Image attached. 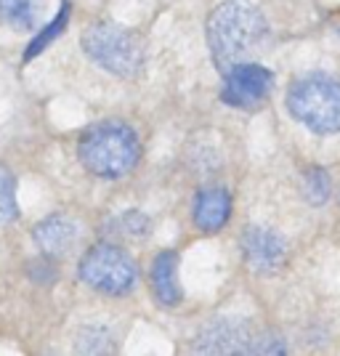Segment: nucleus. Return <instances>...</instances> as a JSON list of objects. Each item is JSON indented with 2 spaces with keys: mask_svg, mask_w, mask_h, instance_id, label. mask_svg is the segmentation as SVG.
Instances as JSON below:
<instances>
[{
  "mask_svg": "<svg viewBox=\"0 0 340 356\" xmlns=\"http://www.w3.org/2000/svg\"><path fill=\"white\" fill-rule=\"evenodd\" d=\"M19 218V202H16V178L14 173L0 165V226H8Z\"/></svg>",
  "mask_w": 340,
  "mask_h": 356,
  "instance_id": "nucleus-14",
  "label": "nucleus"
},
{
  "mask_svg": "<svg viewBox=\"0 0 340 356\" xmlns=\"http://www.w3.org/2000/svg\"><path fill=\"white\" fill-rule=\"evenodd\" d=\"M232 216V197L223 186H205L194 200L192 218L194 226L205 234L221 232Z\"/></svg>",
  "mask_w": 340,
  "mask_h": 356,
  "instance_id": "nucleus-10",
  "label": "nucleus"
},
{
  "mask_svg": "<svg viewBox=\"0 0 340 356\" xmlns=\"http://www.w3.org/2000/svg\"><path fill=\"white\" fill-rule=\"evenodd\" d=\"M67 22H70V3H64V6L59 8V14L54 16V22H51V24H48V27H45V30L40 32V35H38L35 40H32L30 48L24 51V59L30 61V59H35V56H38L40 51H45V48H48V45L54 43V40L59 38L61 32H64Z\"/></svg>",
  "mask_w": 340,
  "mask_h": 356,
  "instance_id": "nucleus-16",
  "label": "nucleus"
},
{
  "mask_svg": "<svg viewBox=\"0 0 340 356\" xmlns=\"http://www.w3.org/2000/svg\"><path fill=\"white\" fill-rule=\"evenodd\" d=\"M74 354L77 356H112L115 354V338L106 327H83L74 341Z\"/></svg>",
  "mask_w": 340,
  "mask_h": 356,
  "instance_id": "nucleus-13",
  "label": "nucleus"
},
{
  "mask_svg": "<svg viewBox=\"0 0 340 356\" xmlns=\"http://www.w3.org/2000/svg\"><path fill=\"white\" fill-rule=\"evenodd\" d=\"M245 264L258 274H274L287 261V242L266 226H248L242 232Z\"/></svg>",
  "mask_w": 340,
  "mask_h": 356,
  "instance_id": "nucleus-8",
  "label": "nucleus"
},
{
  "mask_svg": "<svg viewBox=\"0 0 340 356\" xmlns=\"http://www.w3.org/2000/svg\"><path fill=\"white\" fill-rule=\"evenodd\" d=\"M274 74L255 61H242L223 74L221 99L237 109H258L268 99Z\"/></svg>",
  "mask_w": 340,
  "mask_h": 356,
  "instance_id": "nucleus-7",
  "label": "nucleus"
},
{
  "mask_svg": "<svg viewBox=\"0 0 340 356\" xmlns=\"http://www.w3.org/2000/svg\"><path fill=\"white\" fill-rule=\"evenodd\" d=\"M264 35H266V19L248 0H223L207 16L210 54L223 74L250 59Z\"/></svg>",
  "mask_w": 340,
  "mask_h": 356,
  "instance_id": "nucleus-1",
  "label": "nucleus"
},
{
  "mask_svg": "<svg viewBox=\"0 0 340 356\" xmlns=\"http://www.w3.org/2000/svg\"><path fill=\"white\" fill-rule=\"evenodd\" d=\"M43 14V0H0V22L16 32L38 27Z\"/></svg>",
  "mask_w": 340,
  "mask_h": 356,
  "instance_id": "nucleus-12",
  "label": "nucleus"
},
{
  "mask_svg": "<svg viewBox=\"0 0 340 356\" xmlns=\"http://www.w3.org/2000/svg\"><path fill=\"white\" fill-rule=\"evenodd\" d=\"M149 284H152V293L154 300L165 306V309H173L181 303V280H178V252L165 250L154 258L152 271H149Z\"/></svg>",
  "mask_w": 340,
  "mask_h": 356,
  "instance_id": "nucleus-11",
  "label": "nucleus"
},
{
  "mask_svg": "<svg viewBox=\"0 0 340 356\" xmlns=\"http://www.w3.org/2000/svg\"><path fill=\"white\" fill-rule=\"evenodd\" d=\"M120 232H122L125 237L141 239L152 232V221H149L141 210H128V213L120 216Z\"/></svg>",
  "mask_w": 340,
  "mask_h": 356,
  "instance_id": "nucleus-17",
  "label": "nucleus"
},
{
  "mask_svg": "<svg viewBox=\"0 0 340 356\" xmlns=\"http://www.w3.org/2000/svg\"><path fill=\"white\" fill-rule=\"evenodd\" d=\"M290 115L319 136L340 134V83L330 74H306L287 90Z\"/></svg>",
  "mask_w": 340,
  "mask_h": 356,
  "instance_id": "nucleus-3",
  "label": "nucleus"
},
{
  "mask_svg": "<svg viewBox=\"0 0 340 356\" xmlns=\"http://www.w3.org/2000/svg\"><path fill=\"white\" fill-rule=\"evenodd\" d=\"M77 157L83 168L99 178H122L141 160V141L131 125L106 120L90 125L80 136Z\"/></svg>",
  "mask_w": 340,
  "mask_h": 356,
  "instance_id": "nucleus-2",
  "label": "nucleus"
},
{
  "mask_svg": "<svg viewBox=\"0 0 340 356\" xmlns=\"http://www.w3.org/2000/svg\"><path fill=\"white\" fill-rule=\"evenodd\" d=\"M77 277L102 296L122 298L138 284V266L122 248L112 242H99L80 258Z\"/></svg>",
  "mask_w": 340,
  "mask_h": 356,
  "instance_id": "nucleus-5",
  "label": "nucleus"
},
{
  "mask_svg": "<svg viewBox=\"0 0 340 356\" xmlns=\"http://www.w3.org/2000/svg\"><path fill=\"white\" fill-rule=\"evenodd\" d=\"M332 194V184H330V176H327L322 168H309L303 173V197L309 200L314 208L325 205Z\"/></svg>",
  "mask_w": 340,
  "mask_h": 356,
  "instance_id": "nucleus-15",
  "label": "nucleus"
},
{
  "mask_svg": "<svg viewBox=\"0 0 340 356\" xmlns=\"http://www.w3.org/2000/svg\"><path fill=\"white\" fill-rule=\"evenodd\" d=\"M248 356H287L284 354V346L277 335H255L250 343V351Z\"/></svg>",
  "mask_w": 340,
  "mask_h": 356,
  "instance_id": "nucleus-18",
  "label": "nucleus"
},
{
  "mask_svg": "<svg viewBox=\"0 0 340 356\" xmlns=\"http://www.w3.org/2000/svg\"><path fill=\"white\" fill-rule=\"evenodd\" d=\"M32 239L45 258H64L80 242V226L70 216H48L32 229Z\"/></svg>",
  "mask_w": 340,
  "mask_h": 356,
  "instance_id": "nucleus-9",
  "label": "nucleus"
},
{
  "mask_svg": "<svg viewBox=\"0 0 340 356\" xmlns=\"http://www.w3.org/2000/svg\"><path fill=\"white\" fill-rule=\"evenodd\" d=\"M83 51L90 56V61H96L102 70L118 77H136L147 59L141 38L109 22L90 24L83 32Z\"/></svg>",
  "mask_w": 340,
  "mask_h": 356,
  "instance_id": "nucleus-4",
  "label": "nucleus"
},
{
  "mask_svg": "<svg viewBox=\"0 0 340 356\" xmlns=\"http://www.w3.org/2000/svg\"><path fill=\"white\" fill-rule=\"evenodd\" d=\"M252 330L245 319L221 316L207 322L192 341V356H248L252 343Z\"/></svg>",
  "mask_w": 340,
  "mask_h": 356,
  "instance_id": "nucleus-6",
  "label": "nucleus"
}]
</instances>
